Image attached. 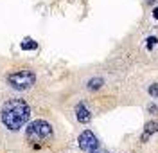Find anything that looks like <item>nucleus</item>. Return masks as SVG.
Returning a JSON list of instances; mask_svg holds the SVG:
<instances>
[{"instance_id": "obj_1", "label": "nucleus", "mask_w": 158, "mask_h": 153, "mask_svg": "<svg viewBox=\"0 0 158 153\" xmlns=\"http://www.w3.org/2000/svg\"><path fill=\"white\" fill-rule=\"evenodd\" d=\"M29 117H31V106L27 105L25 99L20 97L5 101L4 106L0 108V121L9 132L22 130L29 123Z\"/></svg>"}, {"instance_id": "obj_2", "label": "nucleus", "mask_w": 158, "mask_h": 153, "mask_svg": "<svg viewBox=\"0 0 158 153\" xmlns=\"http://www.w3.org/2000/svg\"><path fill=\"white\" fill-rule=\"evenodd\" d=\"M52 135H54V130H52L50 123H47L45 119H36V121L29 123L25 128V139L34 148L43 146L47 141L52 139Z\"/></svg>"}, {"instance_id": "obj_3", "label": "nucleus", "mask_w": 158, "mask_h": 153, "mask_svg": "<svg viewBox=\"0 0 158 153\" xmlns=\"http://www.w3.org/2000/svg\"><path fill=\"white\" fill-rule=\"evenodd\" d=\"M5 81H7V85H9L13 90H16V92H25V90L32 88V85L36 83V74H34L32 70L23 69V70L11 72V74L5 78Z\"/></svg>"}, {"instance_id": "obj_4", "label": "nucleus", "mask_w": 158, "mask_h": 153, "mask_svg": "<svg viewBox=\"0 0 158 153\" xmlns=\"http://www.w3.org/2000/svg\"><path fill=\"white\" fill-rule=\"evenodd\" d=\"M77 142H79V148H81L83 151H86V153H104L103 150H101L99 139L95 137V133H94L92 130H85V132L79 135Z\"/></svg>"}, {"instance_id": "obj_5", "label": "nucleus", "mask_w": 158, "mask_h": 153, "mask_svg": "<svg viewBox=\"0 0 158 153\" xmlns=\"http://www.w3.org/2000/svg\"><path fill=\"white\" fill-rule=\"evenodd\" d=\"M76 119H77L81 124H88V123L92 121V114H90V110L86 108L85 103H79V105L76 106Z\"/></svg>"}, {"instance_id": "obj_6", "label": "nucleus", "mask_w": 158, "mask_h": 153, "mask_svg": "<svg viewBox=\"0 0 158 153\" xmlns=\"http://www.w3.org/2000/svg\"><path fill=\"white\" fill-rule=\"evenodd\" d=\"M157 132H158V123L157 121H149L146 124V128H144V133L140 135V142H148L151 139V135L157 133Z\"/></svg>"}, {"instance_id": "obj_7", "label": "nucleus", "mask_w": 158, "mask_h": 153, "mask_svg": "<svg viewBox=\"0 0 158 153\" xmlns=\"http://www.w3.org/2000/svg\"><path fill=\"white\" fill-rule=\"evenodd\" d=\"M20 47H22L23 50H36V49H38V43H36L32 38H23V41L20 43Z\"/></svg>"}, {"instance_id": "obj_8", "label": "nucleus", "mask_w": 158, "mask_h": 153, "mask_svg": "<svg viewBox=\"0 0 158 153\" xmlns=\"http://www.w3.org/2000/svg\"><path fill=\"white\" fill-rule=\"evenodd\" d=\"M103 83H104V81H103L101 78H94V79H90V81H88V85H86V87H88L90 90H97V88H101V87H103Z\"/></svg>"}, {"instance_id": "obj_9", "label": "nucleus", "mask_w": 158, "mask_h": 153, "mask_svg": "<svg viewBox=\"0 0 158 153\" xmlns=\"http://www.w3.org/2000/svg\"><path fill=\"white\" fill-rule=\"evenodd\" d=\"M146 41H148L146 49H148V50H151V49H153V47H155V45L158 43V38H157V36H149V38H148Z\"/></svg>"}, {"instance_id": "obj_10", "label": "nucleus", "mask_w": 158, "mask_h": 153, "mask_svg": "<svg viewBox=\"0 0 158 153\" xmlns=\"http://www.w3.org/2000/svg\"><path fill=\"white\" fill-rule=\"evenodd\" d=\"M148 92H149V96H151V97H158V83H153V85L149 87V90H148Z\"/></svg>"}, {"instance_id": "obj_11", "label": "nucleus", "mask_w": 158, "mask_h": 153, "mask_svg": "<svg viewBox=\"0 0 158 153\" xmlns=\"http://www.w3.org/2000/svg\"><path fill=\"white\" fill-rule=\"evenodd\" d=\"M149 112H151V114H157V106H155V105H149Z\"/></svg>"}, {"instance_id": "obj_12", "label": "nucleus", "mask_w": 158, "mask_h": 153, "mask_svg": "<svg viewBox=\"0 0 158 153\" xmlns=\"http://www.w3.org/2000/svg\"><path fill=\"white\" fill-rule=\"evenodd\" d=\"M153 16H155V18H157V20H158V7H157V9H155V11H153Z\"/></svg>"}, {"instance_id": "obj_13", "label": "nucleus", "mask_w": 158, "mask_h": 153, "mask_svg": "<svg viewBox=\"0 0 158 153\" xmlns=\"http://www.w3.org/2000/svg\"><path fill=\"white\" fill-rule=\"evenodd\" d=\"M153 2H157V0H146V4H153Z\"/></svg>"}]
</instances>
